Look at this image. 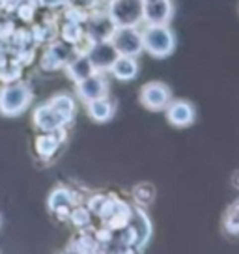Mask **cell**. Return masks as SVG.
<instances>
[{"instance_id":"6da1fadb","label":"cell","mask_w":239,"mask_h":254,"mask_svg":"<svg viewBox=\"0 0 239 254\" xmlns=\"http://www.w3.org/2000/svg\"><path fill=\"white\" fill-rule=\"evenodd\" d=\"M32 97V88L24 80L4 84L0 88V114L6 118H15L30 107Z\"/></svg>"},{"instance_id":"7a4b0ae2","label":"cell","mask_w":239,"mask_h":254,"mask_svg":"<svg viewBox=\"0 0 239 254\" xmlns=\"http://www.w3.org/2000/svg\"><path fill=\"white\" fill-rule=\"evenodd\" d=\"M142 45L153 58H167L176 47V36L168 24H146L142 30Z\"/></svg>"},{"instance_id":"3957f363","label":"cell","mask_w":239,"mask_h":254,"mask_svg":"<svg viewBox=\"0 0 239 254\" xmlns=\"http://www.w3.org/2000/svg\"><path fill=\"white\" fill-rule=\"evenodd\" d=\"M107 13L116 26H138L144 17V0H111Z\"/></svg>"},{"instance_id":"277c9868","label":"cell","mask_w":239,"mask_h":254,"mask_svg":"<svg viewBox=\"0 0 239 254\" xmlns=\"http://www.w3.org/2000/svg\"><path fill=\"white\" fill-rule=\"evenodd\" d=\"M118 26L114 24L111 15L107 11H94L92 15L86 17L84 21V38L90 43H99V41H111L112 34Z\"/></svg>"},{"instance_id":"5b68a950","label":"cell","mask_w":239,"mask_h":254,"mask_svg":"<svg viewBox=\"0 0 239 254\" xmlns=\"http://www.w3.org/2000/svg\"><path fill=\"white\" fill-rule=\"evenodd\" d=\"M112 45L116 47L118 55L123 56H138L144 51L142 32L136 26H118L112 34Z\"/></svg>"},{"instance_id":"8992f818","label":"cell","mask_w":239,"mask_h":254,"mask_svg":"<svg viewBox=\"0 0 239 254\" xmlns=\"http://www.w3.org/2000/svg\"><path fill=\"white\" fill-rule=\"evenodd\" d=\"M75 56V47L65 41H53L43 51L40 58V67L43 71H58Z\"/></svg>"},{"instance_id":"52a82bcc","label":"cell","mask_w":239,"mask_h":254,"mask_svg":"<svg viewBox=\"0 0 239 254\" xmlns=\"http://www.w3.org/2000/svg\"><path fill=\"white\" fill-rule=\"evenodd\" d=\"M170 101H172V90L165 82L152 80V82H146L140 88V103L148 111L152 112L165 111Z\"/></svg>"},{"instance_id":"ba28073f","label":"cell","mask_w":239,"mask_h":254,"mask_svg":"<svg viewBox=\"0 0 239 254\" xmlns=\"http://www.w3.org/2000/svg\"><path fill=\"white\" fill-rule=\"evenodd\" d=\"M90 62L94 64L96 71H109L114 60L118 58V51L112 45V41H99V43H90L86 51Z\"/></svg>"},{"instance_id":"9c48e42d","label":"cell","mask_w":239,"mask_h":254,"mask_svg":"<svg viewBox=\"0 0 239 254\" xmlns=\"http://www.w3.org/2000/svg\"><path fill=\"white\" fill-rule=\"evenodd\" d=\"M131 213H133V209H131L129 204H125L123 200L116 198V196H112L107 211L101 215V222H103L105 228H109V230H120L121 226H125L129 222Z\"/></svg>"},{"instance_id":"30bf717a","label":"cell","mask_w":239,"mask_h":254,"mask_svg":"<svg viewBox=\"0 0 239 254\" xmlns=\"http://www.w3.org/2000/svg\"><path fill=\"white\" fill-rule=\"evenodd\" d=\"M107 94H109V80L105 79V75L101 71H96L88 79L77 82V95L84 103L92 101V99L107 97Z\"/></svg>"},{"instance_id":"8fae6325","label":"cell","mask_w":239,"mask_h":254,"mask_svg":"<svg viewBox=\"0 0 239 254\" xmlns=\"http://www.w3.org/2000/svg\"><path fill=\"white\" fill-rule=\"evenodd\" d=\"M174 15L172 0H144V17L146 24H168Z\"/></svg>"},{"instance_id":"7c38bea8","label":"cell","mask_w":239,"mask_h":254,"mask_svg":"<svg viewBox=\"0 0 239 254\" xmlns=\"http://www.w3.org/2000/svg\"><path fill=\"white\" fill-rule=\"evenodd\" d=\"M75 204H77L75 202V194L67 187H58V189H55L49 194V200H47L49 211L55 213L60 221H67L69 219V213H71Z\"/></svg>"},{"instance_id":"4fadbf2b","label":"cell","mask_w":239,"mask_h":254,"mask_svg":"<svg viewBox=\"0 0 239 254\" xmlns=\"http://www.w3.org/2000/svg\"><path fill=\"white\" fill-rule=\"evenodd\" d=\"M32 122L36 129L40 131H56V129H62V127L69 126L67 120L60 114V112L53 109L49 103L40 105L32 114Z\"/></svg>"},{"instance_id":"5bb4252c","label":"cell","mask_w":239,"mask_h":254,"mask_svg":"<svg viewBox=\"0 0 239 254\" xmlns=\"http://www.w3.org/2000/svg\"><path fill=\"white\" fill-rule=\"evenodd\" d=\"M165 112H167L168 124L174 127H189L196 118V111H194L192 103L185 101V99H172Z\"/></svg>"},{"instance_id":"9a60e30c","label":"cell","mask_w":239,"mask_h":254,"mask_svg":"<svg viewBox=\"0 0 239 254\" xmlns=\"http://www.w3.org/2000/svg\"><path fill=\"white\" fill-rule=\"evenodd\" d=\"M64 140H65V127L56 129V131H41V135L36 136L34 148H36V153L43 161H49L56 151L60 150V146L64 144Z\"/></svg>"},{"instance_id":"2e32d148","label":"cell","mask_w":239,"mask_h":254,"mask_svg":"<svg viewBox=\"0 0 239 254\" xmlns=\"http://www.w3.org/2000/svg\"><path fill=\"white\" fill-rule=\"evenodd\" d=\"M65 73H67V77L77 84V82H80V80L88 79L90 75H94L96 73V67H94V64L90 62V58H88V55L84 53V55H75L69 60V62L65 64Z\"/></svg>"},{"instance_id":"e0dca14e","label":"cell","mask_w":239,"mask_h":254,"mask_svg":"<svg viewBox=\"0 0 239 254\" xmlns=\"http://www.w3.org/2000/svg\"><path fill=\"white\" fill-rule=\"evenodd\" d=\"M129 224L133 226V230L136 232V249L140 251L146 247V243L150 241V236H152V222L148 219V215L144 213V209L136 207L131 213V219H129Z\"/></svg>"},{"instance_id":"ac0fdd59","label":"cell","mask_w":239,"mask_h":254,"mask_svg":"<svg viewBox=\"0 0 239 254\" xmlns=\"http://www.w3.org/2000/svg\"><path fill=\"white\" fill-rule=\"evenodd\" d=\"M109 71L112 73V77H114L116 80L127 82V80L136 79V75H138V62H136L135 56L120 55L118 58L114 60V64L111 65Z\"/></svg>"},{"instance_id":"d6986e66","label":"cell","mask_w":239,"mask_h":254,"mask_svg":"<svg viewBox=\"0 0 239 254\" xmlns=\"http://www.w3.org/2000/svg\"><path fill=\"white\" fill-rule=\"evenodd\" d=\"M67 251H73V253H97V251H101V245H99V241L96 238V232L88 230H80L75 238L71 239V243L67 247Z\"/></svg>"},{"instance_id":"ffe728a7","label":"cell","mask_w":239,"mask_h":254,"mask_svg":"<svg viewBox=\"0 0 239 254\" xmlns=\"http://www.w3.org/2000/svg\"><path fill=\"white\" fill-rule=\"evenodd\" d=\"M86 112L88 116L97 122V124H105L112 120L114 116V105L111 103L109 97H99V99H92L86 103Z\"/></svg>"},{"instance_id":"44dd1931","label":"cell","mask_w":239,"mask_h":254,"mask_svg":"<svg viewBox=\"0 0 239 254\" xmlns=\"http://www.w3.org/2000/svg\"><path fill=\"white\" fill-rule=\"evenodd\" d=\"M30 32H32L36 45H49V43L56 41L58 34H60V28L56 26L55 21H43V23L32 24Z\"/></svg>"},{"instance_id":"7402d4cb","label":"cell","mask_w":239,"mask_h":254,"mask_svg":"<svg viewBox=\"0 0 239 254\" xmlns=\"http://www.w3.org/2000/svg\"><path fill=\"white\" fill-rule=\"evenodd\" d=\"M58 36L62 38V41L69 43V45H73V47H77L80 41L86 40V38H84V24L73 23V21H64Z\"/></svg>"},{"instance_id":"603a6c76","label":"cell","mask_w":239,"mask_h":254,"mask_svg":"<svg viewBox=\"0 0 239 254\" xmlns=\"http://www.w3.org/2000/svg\"><path fill=\"white\" fill-rule=\"evenodd\" d=\"M53 109L60 112L65 120H67V124H71L73 118H75V111H77V107H75V101H73L71 97L67 94H58L55 95L51 101H47Z\"/></svg>"},{"instance_id":"cb8c5ba5","label":"cell","mask_w":239,"mask_h":254,"mask_svg":"<svg viewBox=\"0 0 239 254\" xmlns=\"http://www.w3.org/2000/svg\"><path fill=\"white\" fill-rule=\"evenodd\" d=\"M131 196H133V200H135V204L138 207H146V206H150L153 200H155L157 190H155V187H153L152 183L144 182V183H138V185L133 187Z\"/></svg>"},{"instance_id":"d4e9b609","label":"cell","mask_w":239,"mask_h":254,"mask_svg":"<svg viewBox=\"0 0 239 254\" xmlns=\"http://www.w3.org/2000/svg\"><path fill=\"white\" fill-rule=\"evenodd\" d=\"M224 232L230 236H239V200L232 202L230 206L226 207L223 219Z\"/></svg>"},{"instance_id":"484cf974","label":"cell","mask_w":239,"mask_h":254,"mask_svg":"<svg viewBox=\"0 0 239 254\" xmlns=\"http://www.w3.org/2000/svg\"><path fill=\"white\" fill-rule=\"evenodd\" d=\"M23 69H24V65H21V64L17 62V60H13V58H9L4 65H0V82L9 84V82L21 80Z\"/></svg>"},{"instance_id":"4316f807","label":"cell","mask_w":239,"mask_h":254,"mask_svg":"<svg viewBox=\"0 0 239 254\" xmlns=\"http://www.w3.org/2000/svg\"><path fill=\"white\" fill-rule=\"evenodd\" d=\"M69 221L75 228H79V230H84V228H90V224H92V211L84 206H73L71 213H69Z\"/></svg>"},{"instance_id":"83f0119b","label":"cell","mask_w":239,"mask_h":254,"mask_svg":"<svg viewBox=\"0 0 239 254\" xmlns=\"http://www.w3.org/2000/svg\"><path fill=\"white\" fill-rule=\"evenodd\" d=\"M38 8H41L40 0H21L15 11L19 19H23L24 23H34V17L38 13Z\"/></svg>"},{"instance_id":"f1b7e54d","label":"cell","mask_w":239,"mask_h":254,"mask_svg":"<svg viewBox=\"0 0 239 254\" xmlns=\"http://www.w3.org/2000/svg\"><path fill=\"white\" fill-rule=\"evenodd\" d=\"M112 196L111 194H94V196H90L88 200V209L92 211V215H97L99 219H101V215L107 211V207L111 204Z\"/></svg>"},{"instance_id":"f546056e","label":"cell","mask_w":239,"mask_h":254,"mask_svg":"<svg viewBox=\"0 0 239 254\" xmlns=\"http://www.w3.org/2000/svg\"><path fill=\"white\" fill-rule=\"evenodd\" d=\"M13 30H15V24L11 21H0V45H6Z\"/></svg>"},{"instance_id":"4dcf8cb0","label":"cell","mask_w":239,"mask_h":254,"mask_svg":"<svg viewBox=\"0 0 239 254\" xmlns=\"http://www.w3.org/2000/svg\"><path fill=\"white\" fill-rule=\"evenodd\" d=\"M99 4V0H69V6L79 8L82 11H94Z\"/></svg>"},{"instance_id":"1f68e13d","label":"cell","mask_w":239,"mask_h":254,"mask_svg":"<svg viewBox=\"0 0 239 254\" xmlns=\"http://www.w3.org/2000/svg\"><path fill=\"white\" fill-rule=\"evenodd\" d=\"M67 4H69V0H40L41 8H49V9L64 8Z\"/></svg>"},{"instance_id":"d6a6232c","label":"cell","mask_w":239,"mask_h":254,"mask_svg":"<svg viewBox=\"0 0 239 254\" xmlns=\"http://www.w3.org/2000/svg\"><path fill=\"white\" fill-rule=\"evenodd\" d=\"M9 60V55H8V49L4 47V45H0V65H4V64Z\"/></svg>"},{"instance_id":"836d02e7","label":"cell","mask_w":239,"mask_h":254,"mask_svg":"<svg viewBox=\"0 0 239 254\" xmlns=\"http://www.w3.org/2000/svg\"><path fill=\"white\" fill-rule=\"evenodd\" d=\"M232 185L239 190V170L238 172H234V176H232Z\"/></svg>"},{"instance_id":"e575fe53","label":"cell","mask_w":239,"mask_h":254,"mask_svg":"<svg viewBox=\"0 0 239 254\" xmlns=\"http://www.w3.org/2000/svg\"><path fill=\"white\" fill-rule=\"evenodd\" d=\"M99 2H107V4H109V2H111V0H99Z\"/></svg>"}]
</instances>
